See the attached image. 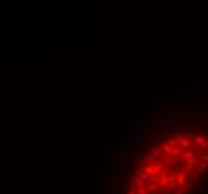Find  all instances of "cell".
I'll list each match as a JSON object with an SVG mask.
<instances>
[{
	"label": "cell",
	"instance_id": "cell-18",
	"mask_svg": "<svg viewBox=\"0 0 208 194\" xmlns=\"http://www.w3.org/2000/svg\"><path fill=\"white\" fill-rule=\"evenodd\" d=\"M159 191H160V194H174V191H172L171 188H168V187H163V188H160Z\"/></svg>",
	"mask_w": 208,
	"mask_h": 194
},
{
	"label": "cell",
	"instance_id": "cell-9",
	"mask_svg": "<svg viewBox=\"0 0 208 194\" xmlns=\"http://www.w3.org/2000/svg\"><path fill=\"white\" fill-rule=\"evenodd\" d=\"M162 152H163L165 155H168V157H171V152H172V148L169 147V145H166V143H162Z\"/></svg>",
	"mask_w": 208,
	"mask_h": 194
},
{
	"label": "cell",
	"instance_id": "cell-25",
	"mask_svg": "<svg viewBox=\"0 0 208 194\" xmlns=\"http://www.w3.org/2000/svg\"><path fill=\"white\" fill-rule=\"evenodd\" d=\"M127 194H136V187L129 185V188H127Z\"/></svg>",
	"mask_w": 208,
	"mask_h": 194
},
{
	"label": "cell",
	"instance_id": "cell-12",
	"mask_svg": "<svg viewBox=\"0 0 208 194\" xmlns=\"http://www.w3.org/2000/svg\"><path fill=\"white\" fill-rule=\"evenodd\" d=\"M147 188H148L150 193H156L157 190H160V185H159L157 182H151L150 185H147Z\"/></svg>",
	"mask_w": 208,
	"mask_h": 194
},
{
	"label": "cell",
	"instance_id": "cell-3",
	"mask_svg": "<svg viewBox=\"0 0 208 194\" xmlns=\"http://www.w3.org/2000/svg\"><path fill=\"white\" fill-rule=\"evenodd\" d=\"M114 164L115 166H118V167H127V160L124 157H118V155H115L114 157Z\"/></svg>",
	"mask_w": 208,
	"mask_h": 194
},
{
	"label": "cell",
	"instance_id": "cell-30",
	"mask_svg": "<svg viewBox=\"0 0 208 194\" xmlns=\"http://www.w3.org/2000/svg\"><path fill=\"white\" fill-rule=\"evenodd\" d=\"M202 163H205V164H208V154H205V155L202 157Z\"/></svg>",
	"mask_w": 208,
	"mask_h": 194
},
{
	"label": "cell",
	"instance_id": "cell-26",
	"mask_svg": "<svg viewBox=\"0 0 208 194\" xmlns=\"http://www.w3.org/2000/svg\"><path fill=\"white\" fill-rule=\"evenodd\" d=\"M192 94V90H181L180 91V96H190Z\"/></svg>",
	"mask_w": 208,
	"mask_h": 194
},
{
	"label": "cell",
	"instance_id": "cell-23",
	"mask_svg": "<svg viewBox=\"0 0 208 194\" xmlns=\"http://www.w3.org/2000/svg\"><path fill=\"white\" fill-rule=\"evenodd\" d=\"M136 194H150L148 193V188H136Z\"/></svg>",
	"mask_w": 208,
	"mask_h": 194
},
{
	"label": "cell",
	"instance_id": "cell-10",
	"mask_svg": "<svg viewBox=\"0 0 208 194\" xmlns=\"http://www.w3.org/2000/svg\"><path fill=\"white\" fill-rule=\"evenodd\" d=\"M195 184H196V181L187 173V184H186V188H189V190H193L195 188Z\"/></svg>",
	"mask_w": 208,
	"mask_h": 194
},
{
	"label": "cell",
	"instance_id": "cell-14",
	"mask_svg": "<svg viewBox=\"0 0 208 194\" xmlns=\"http://www.w3.org/2000/svg\"><path fill=\"white\" fill-rule=\"evenodd\" d=\"M144 160L147 161V166H150V167H154V164H156V161H154V160H156V158H154L153 155H150V154H148V155H147Z\"/></svg>",
	"mask_w": 208,
	"mask_h": 194
},
{
	"label": "cell",
	"instance_id": "cell-8",
	"mask_svg": "<svg viewBox=\"0 0 208 194\" xmlns=\"http://www.w3.org/2000/svg\"><path fill=\"white\" fill-rule=\"evenodd\" d=\"M163 170H165V164L162 163V161H159V163H156V164H154V172H156V175L162 173Z\"/></svg>",
	"mask_w": 208,
	"mask_h": 194
},
{
	"label": "cell",
	"instance_id": "cell-5",
	"mask_svg": "<svg viewBox=\"0 0 208 194\" xmlns=\"http://www.w3.org/2000/svg\"><path fill=\"white\" fill-rule=\"evenodd\" d=\"M148 154H150V155H153L154 158H159V157H160L162 154H163V152H162V148H153V147H151V148L148 149Z\"/></svg>",
	"mask_w": 208,
	"mask_h": 194
},
{
	"label": "cell",
	"instance_id": "cell-7",
	"mask_svg": "<svg viewBox=\"0 0 208 194\" xmlns=\"http://www.w3.org/2000/svg\"><path fill=\"white\" fill-rule=\"evenodd\" d=\"M177 130H178V126H169L168 129L163 130V134H165V136H171V134H174Z\"/></svg>",
	"mask_w": 208,
	"mask_h": 194
},
{
	"label": "cell",
	"instance_id": "cell-11",
	"mask_svg": "<svg viewBox=\"0 0 208 194\" xmlns=\"http://www.w3.org/2000/svg\"><path fill=\"white\" fill-rule=\"evenodd\" d=\"M181 154H183V148H178V147H177V148H172L171 157H172V158L175 160V158H177V157H180Z\"/></svg>",
	"mask_w": 208,
	"mask_h": 194
},
{
	"label": "cell",
	"instance_id": "cell-20",
	"mask_svg": "<svg viewBox=\"0 0 208 194\" xmlns=\"http://www.w3.org/2000/svg\"><path fill=\"white\" fill-rule=\"evenodd\" d=\"M199 184L204 187H208V176H201L199 178Z\"/></svg>",
	"mask_w": 208,
	"mask_h": 194
},
{
	"label": "cell",
	"instance_id": "cell-1",
	"mask_svg": "<svg viewBox=\"0 0 208 194\" xmlns=\"http://www.w3.org/2000/svg\"><path fill=\"white\" fill-rule=\"evenodd\" d=\"M130 142H135V143H145V142H148V139H147V136H145L144 133H138V134H133V136L130 137Z\"/></svg>",
	"mask_w": 208,
	"mask_h": 194
},
{
	"label": "cell",
	"instance_id": "cell-24",
	"mask_svg": "<svg viewBox=\"0 0 208 194\" xmlns=\"http://www.w3.org/2000/svg\"><path fill=\"white\" fill-rule=\"evenodd\" d=\"M199 148H201V147H199V145H198V143H196V142H195V140H193V142H192V143H190V149H193V151H195V152H196V151H198V149H199Z\"/></svg>",
	"mask_w": 208,
	"mask_h": 194
},
{
	"label": "cell",
	"instance_id": "cell-32",
	"mask_svg": "<svg viewBox=\"0 0 208 194\" xmlns=\"http://www.w3.org/2000/svg\"><path fill=\"white\" fill-rule=\"evenodd\" d=\"M201 148H202V149H205V148H208V140H205V142H204V143L201 145Z\"/></svg>",
	"mask_w": 208,
	"mask_h": 194
},
{
	"label": "cell",
	"instance_id": "cell-28",
	"mask_svg": "<svg viewBox=\"0 0 208 194\" xmlns=\"http://www.w3.org/2000/svg\"><path fill=\"white\" fill-rule=\"evenodd\" d=\"M201 130H202L204 137H205V139H208V127H207V129H201Z\"/></svg>",
	"mask_w": 208,
	"mask_h": 194
},
{
	"label": "cell",
	"instance_id": "cell-19",
	"mask_svg": "<svg viewBox=\"0 0 208 194\" xmlns=\"http://www.w3.org/2000/svg\"><path fill=\"white\" fill-rule=\"evenodd\" d=\"M199 173H201L199 170H193V172H192V173H189V175H190L195 181H199V178H201V175H199Z\"/></svg>",
	"mask_w": 208,
	"mask_h": 194
},
{
	"label": "cell",
	"instance_id": "cell-27",
	"mask_svg": "<svg viewBox=\"0 0 208 194\" xmlns=\"http://www.w3.org/2000/svg\"><path fill=\"white\" fill-rule=\"evenodd\" d=\"M184 169H186V170H187L189 173H192V172H193V164H187V163H186V166H184Z\"/></svg>",
	"mask_w": 208,
	"mask_h": 194
},
{
	"label": "cell",
	"instance_id": "cell-31",
	"mask_svg": "<svg viewBox=\"0 0 208 194\" xmlns=\"http://www.w3.org/2000/svg\"><path fill=\"white\" fill-rule=\"evenodd\" d=\"M144 161H145V160H144ZM144 161H139V167H141V169H142V172H144V169H145V167H147V166H145V163H144Z\"/></svg>",
	"mask_w": 208,
	"mask_h": 194
},
{
	"label": "cell",
	"instance_id": "cell-13",
	"mask_svg": "<svg viewBox=\"0 0 208 194\" xmlns=\"http://www.w3.org/2000/svg\"><path fill=\"white\" fill-rule=\"evenodd\" d=\"M162 143L169 145L171 148H177V140L175 139H163V140H162Z\"/></svg>",
	"mask_w": 208,
	"mask_h": 194
},
{
	"label": "cell",
	"instance_id": "cell-34",
	"mask_svg": "<svg viewBox=\"0 0 208 194\" xmlns=\"http://www.w3.org/2000/svg\"><path fill=\"white\" fill-rule=\"evenodd\" d=\"M102 172H103V175H105V176H106V175H108V169H106V167H105V166H103V167H102Z\"/></svg>",
	"mask_w": 208,
	"mask_h": 194
},
{
	"label": "cell",
	"instance_id": "cell-16",
	"mask_svg": "<svg viewBox=\"0 0 208 194\" xmlns=\"http://www.w3.org/2000/svg\"><path fill=\"white\" fill-rule=\"evenodd\" d=\"M198 170H199L201 173H204V172H207V173H208V164H205V163H201V164L198 166Z\"/></svg>",
	"mask_w": 208,
	"mask_h": 194
},
{
	"label": "cell",
	"instance_id": "cell-4",
	"mask_svg": "<svg viewBox=\"0 0 208 194\" xmlns=\"http://www.w3.org/2000/svg\"><path fill=\"white\" fill-rule=\"evenodd\" d=\"M186 178H187L186 170H183V172L177 173V184H178V185H181V187H184V185H186Z\"/></svg>",
	"mask_w": 208,
	"mask_h": 194
},
{
	"label": "cell",
	"instance_id": "cell-22",
	"mask_svg": "<svg viewBox=\"0 0 208 194\" xmlns=\"http://www.w3.org/2000/svg\"><path fill=\"white\" fill-rule=\"evenodd\" d=\"M195 142H196V143L199 145V147H201V145L205 142V137H204V136H196V137H195Z\"/></svg>",
	"mask_w": 208,
	"mask_h": 194
},
{
	"label": "cell",
	"instance_id": "cell-6",
	"mask_svg": "<svg viewBox=\"0 0 208 194\" xmlns=\"http://www.w3.org/2000/svg\"><path fill=\"white\" fill-rule=\"evenodd\" d=\"M190 143H192V142H190L189 139L183 137V136L180 137V147H181L183 149H187V148H190Z\"/></svg>",
	"mask_w": 208,
	"mask_h": 194
},
{
	"label": "cell",
	"instance_id": "cell-21",
	"mask_svg": "<svg viewBox=\"0 0 208 194\" xmlns=\"http://www.w3.org/2000/svg\"><path fill=\"white\" fill-rule=\"evenodd\" d=\"M183 137H186V139H193V140H195L196 134H195L193 131H187V133H184V134H183Z\"/></svg>",
	"mask_w": 208,
	"mask_h": 194
},
{
	"label": "cell",
	"instance_id": "cell-17",
	"mask_svg": "<svg viewBox=\"0 0 208 194\" xmlns=\"http://www.w3.org/2000/svg\"><path fill=\"white\" fill-rule=\"evenodd\" d=\"M144 172H145L148 176H153V175H156V172H154V167H150V166H147V167L144 169Z\"/></svg>",
	"mask_w": 208,
	"mask_h": 194
},
{
	"label": "cell",
	"instance_id": "cell-29",
	"mask_svg": "<svg viewBox=\"0 0 208 194\" xmlns=\"http://www.w3.org/2000/svg\"><path fill=\"white\" fill-rule=\"evenodd\" d=\"M121 194H127V190H126V184L121 185Z\"/></svg>",
	"mask_w": 208,
	"mask_h": 194
},
{
	"label": "cell",
	"instance_id": "cell-15",
	"mask_svg": "<svg viewBox=\"0 0 208 194\" xmlns=\"http://www.w3.org/2000/svg\"><path fill=\"white\" fill-rule=\"evenodd\" d=\"M172 191H174V194H184V187H181V185H175L174 188H172Z\"/></svg>",
	"mask_w": 208,
	"mask_h": 194
},
{
	"label": "cell",
	"instance_id": "cell-33",
	"mask_svg": "<svg viewBox=\"0 0 208 194\" xmlns=\"http://www.w3.org/2000/svg\"><path fill=\"white\" fill-rule=\"evenodd\" d=\"M118 179H120V175H118V173H114V181H115V182H117Z\"/></svg>",
	"mask_w": 208,
	"mask_h": 194
},
{
	"label": "cell",
	"instance_id": "cell-2",
	"mask_svg": "<svg viewBox=\"0 0 208 194\" xmlns=\"http://www.w3.org/2000/svg\"><path fill=\"white\" fill-rule=\"evenodd\" d=\"M130 185H133V187H136V188H145L147 185H145V182L139 178V176H133L132 178V181H130Z\"/></svg>",
	"mask_w": 208,
	"mask_h": 194
}]
</instances>
